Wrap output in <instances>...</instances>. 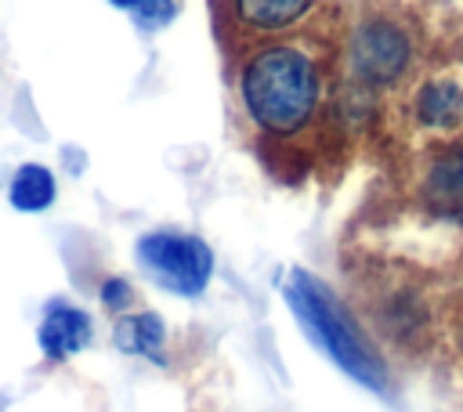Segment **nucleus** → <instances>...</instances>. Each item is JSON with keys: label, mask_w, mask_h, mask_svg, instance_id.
I'll return each mask as SVG.
<instances>
[{"label": "nucleus", "mask_w": 463, "mask_h": 412, "mask_svg": "<svg viewBox=\"0 0 463 412\" xmlns=\"http://www.w3.org/2000/svg\"><path fill=\"white\" fill-rule=\"evenodd\" d=\"M235 90L250 123L275 141L311 134L329 105L326 61L297 40L253 47L235 72Z\"/></svg>", "instance_id": "obj_1"}, {"label": "nucleus", "mask_w": 463, "mask_h": 412, "mask_svg": "<svg viewBox=\"0 0 463 412\" xmlns=\"http://www.w3.org/2000/svg\"><path fill=\"white\" fill-rule=\"evenodd\" d=\"M286 300L304 325V332L362 387L387 394L391 390V369L383 354L376 351L373 336L362 329V322L351 314V307L315 275L293 271L286 282Z\"/></svg>", "instance_id": "obj_2"}, {"label": "nucleus", "mask_w": 463, "mask_h": 412, "mask_svg": "<svg viewBox=\"0 0 463 412\" xmlns=\"http://www.w3.org/2000/svg\"><path fill=\"white\" fill-rule=\"evenodd\" d=\"M416 65L420 40L405 18L391 11H369L351 25L344 47V72L351 90L365 98L398 90L416 76Z\"/></svg>", "instance_id": "obj_3"}, {"label": "nucleus", "mask_w": 463, "mask_h": 412, "mask_svg": "<svg viewBox=\"0 0 463 412\" xmlns=\"http://www.w3.org/2000/svg\"><path fill=\"white\" fill-rule=\"evenodd\" d=\"M409 199L427 224L463 231V134L427 141L412 170Z\"/></svg>", "instance_id": "obj_4"}, {"label": "nucleus", "mask_w": 463, "mask_h": 412, "mask_svg": "<svg viewBox=\"0 0 463 412\" xmlns=\"http://www.w3.org/2000/svg\"><path fill=\"white\" fill-rule=\"evenodd\" d=\"M141 267L177 296H199L213 275V253L188 231H148L137 239Z\"/></svg>", "instance_id": "obj_5"}, {"label": "nucleus", "mask_w": 463, "mask_h": 412, "mask_svg": "<svg viewBox=\"0 0 463 412\" xmlns=\"http://www.w3.org/2000/svg\"><path fill=\"white\" fill-rule=\"evenodd\" d=\"M365 311L373 329L402 351H420L430 343L438 329V314L412 282H380L365 296Z\"/></svg>", "instance_id": "obj_6"}, {"label": "nucleus", "mask_w": 463, "mask_h": 412, "mask_svg": "<svg viewBox=\"0 0 463 412\" xmlns=\"http://www.w3.org/2000/svg\"><path fill=\"white\" fill-rule=\"evenodd\" d=\"M409 119L430 141L463 134V87L449 76H430L409 94Z\"/></svg>", "instance_id": "obj_7"}, {"label": "nucleus", "mask_w": 463, "mask_h": 412, "mask_svg": "<svg viewBox=\"0 0 463 412\" xmlns=\"http://www.w3.org/2000/svg\"><path fill=\"white\" fill-rule=\"evenodd\" d=\"M36 340L51 361H65L90 343V318H87V311H80L65 300H54V304H47V311L40 318Z\"/></svg>", "instance_id": "obj_8"}, {"label": "nucleus", "mask_w": 463, "mask_h": 412, "mask_svg": "<svg viewBox=\"0 0 463 412\" xmlns=\"http://www.w3.org/2000/svg\"><path fill=\"white\" fill-rule=\"evenodd\" d=\"M311 7L315 0H235V18L257 36H279L293 29Z\"/></svg>", "instance_id": "obj_9"}, {"label": "nucleus", "mask_w": 463, "mask_h": 412, "mask_svg": "<svg viewBox=\"0 0 463 412\" xmlns=\"http://www.w3.org/2000/svg\"><path fill=\"white\" fill-rule=\"evenodd\" d=\"M112 340L119 343V351L127 354H141L152 361H163V343H166V325L156 311H137V314H123L116 322Z\"/></svg>", "instance_id": "obj_10"}, {"label": "nucleus", "mask_w": 463, "mask_h": 412, "mask_svg": "<svg viewBox=\"0 0 463 412\" xmlns=\"http://www.w3.org/2000/svg\"><path fill=\"white\" fill-rule=\"evenodd\" d=\"M54 173L47 170V166H40V163H25V166H18L14 170V177H11V202L18 206V210H47L51 206V199H54Z\"/></svg>", "instance_id": "obj_11"}, {"label": "nucleus", "mask_w": 463, "mask_h": 412, "mask_svg": "<svg viewBox=\"0 0 463 412\" xmlns=\"http://www.w3.org/2000/svg\"><path fill=\"white\" fill-rule=\"evenodd\" d=\"M445 340H449V351L456 358V365L463 369V289H456L449 300H445V311L438 318Z\"/></svg>", "instance_id": "obj_12"}, {"label": "nucleus", "mask_w": 463, "mask_h": 412, "mask_svg": "<svg viewBox=\"0 0 463 412\" xmlns=\"http://www.w3.org/2000/svg\"><path fill=\"white\" fill-rule=\"evenodd\" d=\"M116 7H127L141 25L159 29L174 18V0H112Z\"/></svg>", "instance_id": "obj_13"}, {"label": "nucleus", "mask_w": 463, "mask_h": 412, "mask_svg": "<svg viewBox=\"0 0 463 412\" xmlns=\"http://www.w3.org/2000/svg\"><path fill=\"white\" fill-rule=\"evenodd\" d=\"M101 304L119 314V311H127V307L134 304V293H130V286H127L123 278H109V282L101 286Z\"/></svg>", "instance_id": "obj_14"}]
</instances>
